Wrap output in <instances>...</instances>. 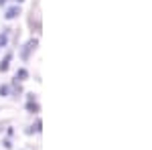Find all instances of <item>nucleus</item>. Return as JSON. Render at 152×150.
I'll list each match as a JSON object with an SVG mask.
<instances>
[{"instance_id": "f257e3e1", "label": "nucleus", "mask_w": 152, "mask_h": 150, "mask_svg": "<svg viewBox=\"0 0 152 150\" xmlns=\"http://www.w3.org/2000/svg\"><path fill=\"white\" fill-rule=\"evenodd\" d=\"M37 43H39L37 39H28V41H26V45H24L23 49H20V57H23L24 61H28V57H31V53H33V51L37 49Z\"/></svg>"}, {"instance_id": "f03ea898", "label": "nucleus", "mask_w": 152, "mask_h": 150, "mask_svg": "<svg viewBox=\"0 0 152 150\" xmlns=\"http://www.w3.org/2000/svg\"><path fill=\"white\" fill-rule=\"evenodd\" d=\"M18 14H20V6H16V4H14V6H10V8H6L4 18H6V20H12V18H16Z\"/></svg>"}, {"instance_id": "7ed1b4c3", "label": "nucleus", "mask_w": 152, "mask_h": 150, "mask_svg": "<svg viewBox=\"0 0 152 150\" xmlns=\"http://www.w3.org/2000/svg\"><path fill=\"white\" fill-rule=\"evenodd\" d=\"M10 61H12V53L8 51V53L4 55V59L0 61V71H2V73H6V71H8V67H10Z\"/></svg>"}, {"instance_id": "20e7f679", "label": "nucleus", "mask_w": 152, "mask_h": 150, "mask_svg": "<svg viewBox=\"0 0 152 150\" xmlns=\"http://www.w3.org/2000/svg\"><path fill=\"white\" fill-rule=\"evenodd\" d=\"M24 79H28V71L24 69V67H20V69L16 71V75H14V81L18 83V81H24Z\"/></svg>"}, {"instance_id": "39448f33", "label": "nucleus", "mask_w": 152, "mask_h": 150, "mask_svg": "<svg viewBox=\"0 0 152 150\" xmlns=\"http://www.w3.org/2000/svg\"><path fill=\"white\" fill-rule=\"evenodd\" d=\"M8 35H10V29H4V33H0V47L8 45Z\"/></svg>"}, {"instance_id": "423d86ee", "label": "nucleus", "mask_w": 152, "mask_h": 150, "mask_svg": "<svg viewBox=\"0 0 152 150\" xmlns=\"http://www.w3.org/2000/svg\"><path fill=\"white\" fill-rule=\"evenodd\" d=\"M26 110H28L31 114H35V112H39V104H37V102H26Z\"/></svg>"}, {"instance_id": "0eeeda50", "label": "nucleus", "mask_w": 152, "mask_h": 150, "mask_svg": "<svg viewBox=\"0 0 152 150\" xmlns=\"http://www.w3.org/2000/svg\"><path fill=\"white\" fill-rule=\"evenodd\" d=\"M8 93H10V85H6V83L0 85V95L2 97H8Z\"/></svg>"}, {"instance_id": "6e6552de", "label": "nucleus", "mask_w": 152, "mask_h": 150, "mask_svg": "<svg viewBox=\"0 0 152 150\" xmlns=\"http://www.w3.org/2000/svg\"><path fill=\"white\" fill-rule=\"evenodd\" d=\"M4 148H12V142H10V140H4Z\"/></svg>"}, {"instance_id": "1a4fd4ad", "label": "nucleus", "mask_w": 152, "mask_h": 150, "mask_svg": "<svg viewBox=\"0 0 152 150\" xmlns=\"http://www.w3.org/2000/svg\"><path fill=\"white\" fill-rule=\"evenodd\" d=\"M14 2H16V6H18V4H23L24 0H14Z\"/></svg>"}, {"instance_id": "9d476101", "label": "nucleus", "mask_w": 152, "mask_h": 150, "mask_svg": "<svg viewBox=\"0 0 152 150\" xmlns=\"http://www.w3.org/2000/svg\"><path fill=\"white\" fill-rule=\"evenodd\" d=\"M4 4H6V0H0V6H4Z\"/></svg>"}]
</instances>
